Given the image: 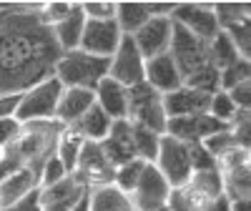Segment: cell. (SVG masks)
Returning a JSON list of instances; mask_svg holds the SVG:
<instances>
[{
	"label": "cell",
	"instance_id": "obj_1",
	"mask_svg": "<svg viewBox=\"0 0 251 211\" xmlns=\"http://www.w3.org/2000/svg\"><path fill=\"white\" fill-rule=\"evenodd\" d=\"M38 8L40 3H18L0 23V96L25 93L48 80L63 55Z\"/></svg>",
	"mask_w": 251,
	"mask_h": 211
},
{
	"label": "cell",
	"instance_id": "obj_2",
	"mask_svg": "<svg viewBox=\"0 0 251 211\" xmlns=\"http://www.w3.org/2000/svg\"><path fill=\"white\" fill-rule=\"evenodd\" d=\"M63 131L58 121H33V123H20L18 138L8 146V151L23 163V168L33 171L40 179L46 161L55 154V143Z\"/></svg>",
	"mask_w": 251,
	"mask_h": 211
},
{
	"label": "cell",
	"instance_id": "obj_3",
	"mask_svg": "<svg viewBox=\"0 0 251 211\" xmlns=\"http://www.w3.org/2000/svg\"><path fill=\"white\" fill-rule=\"evenodd\" d=\"M111 58L88 55L83 51H68L63 53L53 68V78L63 88H86L96 91V86L108 76Z\"/></svg>",
	"mask_w": 251,
	"mask_h": 211
},
{
	"label": "cell",
	"instance_id": "obj_4",
	"mask_svg": "<svg viewBox=\"0 0 251 211\" xmlns=\"http://www.w3.org/2000/svg\"><path fill=\"white\" fill-rule=\"evenodd\" d=\"M63 86L50 76L48 80L38 83V86L28 88L20 93V103L15 111L18 123H33V121H55V108L60 101Z\"/></svg>",
	"mask_w": 251,
	"mask_h": 211
},
{
	"label": "cell",
	"instance_id": "obj_5",
	"mask_svg": "<svg viewBox=\"0 0 251 211\" xmlns=\"http://www.w3.org/2000/svg\"><path fill=\"white\" fill-rule=\"evenodd\" d=\"M128 121L163 136L166 121H169L163 111V96L156 93L151 86H146V83L128 88Z\"/></svg>",
	"mask_w": 251,
	"mask_h": 211
},
{
	"label": "cell",
	"instance_id": "obj_6",
	"mask_svg": "<svg viewBox=\"0 0 251 211\" xmlns=\"http://www.w3.org/2000/svg\"><path fill=\"white\" fill-rule=\"evenodd\" d=\"M153 166L161 171V176L166 179L171 188L186 186L191 179V161H188V146L183 141H176L171 136H161L158 141V154Z\"/></svg>",
	"mask_w": 251,
	"mask_h": 211
},
{
	"label": "cell",
	"instance_id": "obj_7",
	"mask_svg": "<svg viewBox=\"0 0 251 211\" xmlns=\"http://www.w3.org/2000/svg\"><path fill=\"white\" fill-rule=\"evenodd\" d=\"M171 23H174V20H171ZM206 46H208V43H203L201 38H196L194 33H188L186 28H181V26L174 23L169 55L174 58L181 78H188L191 73H196L199 68H203L206 63H208Z\"/></svg>",
	"mask_w": 251,
	"mask_h": 211
},
{
	"label": "cell",
	"instance_id": "obj_8",
	"mask_svg": "<svg viewBox=\"0 0 251 211\" xmlns=\"http://www.w3.org/2000/svg\"><path fill=\"white\" fill-rule=\"evenodd\" d=\"M88 194L91 188L75 174H68L53 186L38 188V201H40V211H73Z\"/></svg>",
	"mask_w": 251,
	"mask_h": 211
},
{
	"label": "cell",
	"instance_id": "obj_9",
	"mask_svg": "<svg viewBox=\"0 0 251 211\" xmlns=\"http://www.w3.org/2000/svg\"><path fill=\"white\" fill-rule=\"evenodd\" d=\"M143 68H146V60L138 53L133 38L123 35L118 43V51L111 55L108 78H113L116 83H121L126 88H133L138 83H143Z\"/></svg>",
	"mask_w": 251,
	"mask_h": 211
},
{
	"label": "cell",
	"instance_id": "obj_10",
	"mask_svg": "<svg viewBox=\"0 0 251 211\" xmlns=\"http://www.w3.org/2000/svg\"><path fill=\"white\" fill-rule=\"evenodd\" d=\"M83 184L88 188H98V186H111L113 184V174L116 168L108 163V158L103 156L100 151V143H93V141H86L83 149L78 154V161H75V171H73Z\"/></svg>",
	"mask_w": 251,
	"mask_h": 211
},
{
	"label": "cell",
	"instance_id": "obj_11",
	"mask_svg": "<svg viewBox=\"0 0 251 211\" xmlns=\"http://www.w3.org/2000/svg\"><path fill=\"white\" fill-rule=\"evenodd\" d=\"M171 20L176 26L186 28L188 33H194L196 38H201L203 43L219 35V23L211 3H176Z\"/></svg>",
	"mask_w": 251,
	"mask_h": 211
},
{
	"label": "cell",
	"instance_id": "obj_12",
	"mask_svg": "<svg viewBox=\"0 0 251 211\" xmlns=\"http://www.w3.org/2000/svg\"><path fill=\"white\" fill-rule=\"evenodd\" d=\"M121 38L123 33L113 18L111 20H86L78 51L88 53V55H98V58H111L118 51Z\"/></svg>",
	"mask_w": 251,
	"mask_h": 211
},
{
	"label": "cell",
	"instance_id": "obj_13",
	"mask_svg": "<svg viewBox=\"0 0 251 211\" xmlns=\"http://www.w3.org/2000/svg\"><path fill=\"white\" fill-rule=\"evenodd\" d=\"M169 194H171V186L166 184V179L161 176V171L153 166V163H146L143 166V174L133 188V204L138 211H151V209H158V206H166L169 201Z\"/></svg>",
	"mask_w": 251,
	"mask_h": 211
},
{
	"label": "cell",
	"instance_id": "obj_14",
	"mask_svg": "<svg viewBox=\"0 0 251 211\" xmlns=\"http://www.w3.org/2000/svg\"><path fill=\"white\" fill-rule=\"evenodd\" d=\"M219 131H226V126L211 118L208 113H201V116H186V118H169L163 136H171L183 143H201Z\"/></svg>",
	"mask_w": 251,
	"mask_h": 211
},
{
	"label": "cell",
	"instance_id": "obj_15",
	"mask_svg": "<svg viewBox=\"0 0 251 211\" xmlns=\"http://www.w3.org/2000/svg\"><path fill=\"white\" fill-rule=\"evenodd\" d=\"M171 30H174L171 18H151L138 33L131 35L133 43H136V48H138V53L143 55V60H151V58H156V55L169 53Z\"/></svg>",
	"mask_w": 251,
	"mask_h": 211
},
{
	"label": "cell",
	"instance_id": "obj_16",
	"mask_svg": "<svg viewBox=\"0 0 251 211\" xmlns=\"http://www.w3.org/2000/svg\"><path fill=\"white\" fill-rule=\"evenodd\" d=\"M143 83L151 86L156 93L166 96V93H174L183 86V78L176 68V63L169 53L156 55L151 60H146V68H143Z\"/></svg>",
	"mask_w": 251,
	"mask_h": 211
},
{
	"label": "cell",
	"instance_id": "obj_17",
	"mask_svg": "<svg viewBox=\"0 0 251 211\" xmlns=\"http://www.w3.org/2000/svg\"><path fill=\"white\" fill-rule=\"evenodd\" d=\"M100 151L103 156L108 158V163L113 168L123 166L136 158V151H133V136H131V121L123 118V121H113L108 136L100 141Z\"/></svg>",
	"mask_w": 251,
	"mask_h": 211
},
{
	"label": "cell",
	"instance_id": "obj_18",
	"mask_svg": "<svg viewBox=\"0 0 251 211\" xmlns=\"http://www.w3.org/2000/svg\"><path fill=\"white\" fill-rule=\"evenodd\" d=\"M208 103H211V96L208 93L181 86L178 91L163 96V111H166V118L201 116V113H208Z\"/></svg>",
	"mask_w": 251,
	"mask_h": 211
},
{
	"label": "cell",
	"instance_id": "obj_19",
	"mask_svg": "<svg viewBox=\"0 0 251 211\" xmlns=\"http://www.w3.org/2000/svg\"><path fill=\"white\" fill-rule=\"evenodd\" d=\"M96 106L106 113L111 121H123V118H128V88L121 86V83H116L113 78H103L96 91Z\"/></svg>",
	"mask_w": 251,
	"mask_h": 211
},
{
	"label": "cell",
	"instance_id": "obj_20",
	"mask_svg": "<svg viewBox=\"0 0 251 211\" xmlns=\"http://www.w3.org/2000/svg\"><path fill=\"white\" fill-rule=\"evenodd\" d=\"M93 103H96L93 91H86V88H63L60 101H58V108H55V121L60 126H73Z\"/></svg>",
	"mask_w": 251,
	"mask_h": 211
},
{
	"label": "cell",
	"instance_id": "obj_21",
	"mask_svg": "<svg viewBox=\"0 0 251 211\" xmlns=\"http://www.w3.org/2000/svg\"><path fill=\"white\" fill-rule=\"evenodd\" d=\"M40 188V179L28 171V168H20L18 174L8 176L3 184H0V211L10 209L13 204H18L20 199H25L28 194L38 191Z\"/></svg>",
	"mask_w": 251,
	"mask_h": 211
},
{
	"label": "cell",
	"instance_id": "obj_22",
	"mask_svg": "<svg viewBox=\"0 0 251 211\" xmlns=\"http://www.w3.org/2000/svg\"><path fill=\"white\" fill-rule=\"evenodd\" d=\"M83 26H86V15L80 10V3H73L71 13L60 20L58 26H53V38L60 48V53H68V51H78L80 46V35H83Z\"/></svg>",
	"mask_w": 251,
	"mask_h": 211
},
{
	"label": "cell",
	"instance_id": "obj_23",
	"mask_svg": "<svg viewBox=\"0 0 251 211\" xmlns=\"http://www.w3.org/2000/svg\"><path fill=\"white\" fill-rule=\"evenodd\" d=\"M111 126H113V121L106 116V113H103L100 108H98V106L93 103L91 106V108L86 111V113H83L73 126H71V129L83 138V141H93V143H100L103 138H106L108 136V131H111Z\"/></svg>",
	"mask_w": 251,
	"mask_h": 211
},
{
	"label": "cell",
	"instance_id": "obj_24",
	"mask_svg": "<svg viewBox=\"0 0 251 211\" xmlns=\"http://www.w3.org/2000/svg\"><path fill=\"white\" fill-rule=\"evenodd\" d=\"M88 211H138V209H136V204L128 194L118 191V188L111 184V186L91 188Z\"/></svg>",
	"mask_w": 251,
	"mask_h": 211
},
{
	"label": "cell",
	"instance_id": "obj_25",
	"mask_svg": "<svg viewBox=\"0 0 251 211\" xmlns=\"http://www.w3.org/2000/svg\"><path fill=\"white\" fill-rule=\"evenodd\" d=\"M113 20L123 35H133L151 20V13L146 8V3H131L128 0V3H116Z\"/></svg>",
	"mask_w": 251,
	"mask_h": 211
},
{
	"label": "cell",
	"instance_id": "obj_26",
	"mask_svg": "<svg viewBox=\"0 0 251 211\" xmlns=\"http://www.w3.org/2000/svg\"><path fill=\"white\" fill-rule=\"evenodd\" d=\"M206 55H208V66H214L219 73L241 58V55H239V51L234 48V43L228 40V35H226L224 30H219V35H216V38L208 40V46H206Z\"/></svg>",
	"mask_w": 251,
	"mask_h": 211
},
{
	"label": "cell",
	"instance_id": "obj_27",
	"mask_svg": "<svg viewBox=\"0 0 251 211\" xmlns=\"http://www.w3.org/2000/svg\"><path fill=\"white\" fill-rule=\"evenodd\" d=\"M83 141L71 126H63V131H60V136H58V143H55V156L60 158V163L66 166V171L68 174H73L75 171V161H78V154H80V149H83Z\"/></svg>",
	"mask_w": 251,
	"mask_h": 211
},
{
	"label": "cell",
	"instance_id": "obj_28",
	"mask_svg": "<svg viewBox=\"0 0 251 211\" xmlns=\"http://www.w3.org/2000/svg\"><path fill=\"white\" fill-rule=\"evenodd\" d=\"M208 204L206 196H201L194 186H178V188H171L169 194V201H166V206H169L171 211H203Z\"/></svg>",
	"mask_w": 251,
	"mask_h": 211
},
{
	"label": "cell",
	"instance_id": "obj_29",
	"mask_svg": "<svg viewBox=\"0 0 251 211\" xmlns=\"http://www.w3.org/2000/svg\"><path fill=\"white\" fill-rule=\"evenodd\" d=\"M188 186H194L201 196H206L208 201L221 199L224 196V176L219 168H206V171H194L188 179Z\"/></svg>",
	"mask_w": 251,
	"mask_h": 211
},
{
	"label": "cell",
	"instance_id": "obj_30",
	"mask_svg": "<svg viewBox=\"0 0 251 211\" xmlns=\"http://www.w3.org/2000/svg\"><path fill=\"white\" fill-rule=\"evenodd\" d=\"M131 136H133V151H136V158L146 161V163H153L156 161V154H158V141L161 136L149 131V129H141V126L131 123Z\"/></svg>",
	"mask_w": 251,
	"mask_h": 211
},
{
	"label": "cell",
	"instance_id": "obj_31",
	"mask_svg": "<svg viewBox=\"0 0 251 211\" xmlns=\"http://www.w3.org/2000/svg\"><path fill=\"white\" fill-rule=\"evenodd\" d=\"M211 8H214V15H216L219 30H228L239 23H246L249 10H251L249 3H211Z\"/></svg>",
	"mask_w": 251,
	"mask_h": 211
},
{
	"label": "cell",
	"instance_id": "obj_32",
	"mask_svg": "<svg viewBox=\"0 0 251 211\" xmlns=\"http://www.w3.org/2000/svg\"><path fill=\"white\" fill-rule=\"evenodd\" d=\"M183 86L186 88H194V91H201V93H208V96H214L221 91V78H219V71L214 66H206L199 68L196 73H191L188 78H183Z\"/></svg>",
	"mask_w": 251,
	"mask_h": 211
},
{
	"label": "cell",
	"instance_id": "obj_33",
	"mask_svg": "<svg viewBox=\"0 0 251 211\" xmlns=\"http://www.w3.org/2000/svg\"><path fill=\"white\" fill-rule=\"evenodd\" d=\"M143 166H146V161H141V158H133V161H128V163L118 166L116 174H113V186L118 188V191H123V194L131 196L133 188H136V184H138V179H141V174H143Z\"/></svg>",
	"mask_w": 251,
	"mask_h": 211
},
{
	"label": "cell",
	"instance_id": "obj_34",
	"mask_svg": "<svg viewBox=\"0 0 251 211\" xmlns=\"http://www.w3.org/2000/svg\"><path fill=\"white\" fill-rule=\"evenodd\" d=\"M239 113V108L231 103V98H228L226 91H219L211 96V103H208V116L216 118L219 123H224L226 129H228V123L234 121V116Z\"/></svg>",
	"mask_w": 251,
	"mask_h": 211
},
{
	"label": "cell",
	"instance_id": "obj_35",
	"mask_svg": "<svg viewBox=\"0 0 251 211\" xmlns=\"http://www.w3.org/2000/svg\"><path fill=\"white\" fill-rule=\"evenodd\" d=\"M219 78H221V91H231L234 86H239V83L251 80V63L246 58H239L228 68H224L219 73Z\"/></svg>",
	"mask_w": 251,
	"mask_h": 211
},
{
	"label": "cell",
	"instance_id": "obj_36",
	"mask_svg": "<svg viewBox=\"0 0 251 211\" xmlns=\"http://www.w3.org/2000/svg\"><path fill=\"white\" fill-rule=\"evenodd\" d=\"M71 8H73V3H66V0H50V3H40L38 15H40V20H43V26L53 28L71 13Z\"/></svg>",
	"mask_w": 251,
	"mask_h": 211
},
{
	"label": "cell",
	"instance_id": "obj_37",
	"mask_svg": "<svg viewBox=\"0 0 251 211\" xmlns=\"http://www.w3.org/2000/svg\"><path fill=\"white\" fill-rule=\"evenodd\" d=\"M201 143H203V149L211 154L214 158H221L224 154H228L231 149H239L236 141H234V136L228 133V129H226V131H219V133H214V136H208V138L201 141Z\"/></svg>",
	"mask_w": 251,
	"mask_h": 211
},
{
	"label": "cell",
	"instance_id": "obj_38",
	"mask_svg": "<svg viewBox=\"0 0 251 211\" xmlns=\"http://www.w3.org/2000/svg\"><path fill=\"white\" fill-rule=\"evenodd\" d=\"M224 33L234 43V48L239 51V55L249 60V53H251V26H249V20H246V23L234 26V28H228V30H224Z\"/></svg>",
	"mask_w": 251,
	"mask_h": 211
},
{
	"label": "cell",
	"instance_id": "obj_39",
	"mask_svg": "<svg viewBox=\"0 0 251 211\" xmlns=\"http://www.w3.org/2000/svg\"><path fill=\"white\" fill-rule=\"evenodd\" d=\"M188 146V161H191V171H206V168H216V158L203 149V143H186Z\"/></svg>",
	"mask_w": 251,
	"mask_h": 211
},
{
	"label": "cell",
	"instance_id": "obj_40",
	"mask_svg": "<svg viewBox=\"0 0 251 211\" xmlns=\"http://www.w3.org/2000/svg\"><path fill=\"white\" fill-rule=\"evenodd\" d=\"M80 10L86 20H111L116 13V3H106V0H88L80 3Z\"/></svg>",
	"mask_w": 251,
	"mask_h": 211
},
{
	"label": "cell",
	"instance_id": "obj_41",
	"mask_svg": "<svg viewBox=\"0 0 251 211\" xmlns=\"http://www.w3.org/2000/svg\"><path fill=\"white\" fill-rule=\"evenodd\" d=\"M66 176H68L66 166H63L60 158L53 154V156L46 161L43 171H40V188H43V186H53V184H58L60 179H66Z\"/></svg>",
	"mask_w": 251,
	"mask_h": 211
},
{
	"label": "cell",
	"instance_id": "obj_42",
	"mask_svg": "<svg viewBox=\"0 0 251 211\" xmlns=\"http://www.w3.org/2000/svg\"><path fill=\"white\" fill-rule=\"evenodd\" d=\"M228 98H231V103L236 106L239 111H249L251 108V80H244L239 83V86H234L231 91H226Z\"/></svg>",
	"mask_w": 251,
	"mask_h": 211
},
{
	"label": "cell",
	"instance_id": "obj_43",
	"mask_svg": "<svg viewBox=\"0 0 251 211\" xmlns=\"http://www.w3.org/2000/svg\"><path fill=\"white\" fill-rule=\"evenodd\" d=\"M18 133H20V123L15 118H0V149H8L18 138Z\"/></svg>",
	"mask_w": 251,
	"mask_h": 211
},
{
	"label": "cell",
	"instance_id": "obj_44",
	"mask_svg": "<svg viewBox=\"0 0 251 211\" xmlns=\"http://www.w3.org/2000/svg\"><path fill=\"white\" fill-rule=\"evenodd\" d=\"M20 168H23V163H20L8 149H5V154H3V158H0V184H3L8 176H13V174H18Z\"/></svg>",
	"mask_w": 251,
	"mask_h": 211
},
{
	"label": "cell",
	"instance_id": "obj_45",
	"mask_svg": "<svg viewBox=\"0 0 251 211\" xmlns=\"http://www.w3.org/2000/svg\"><path fill=\"white\" fill-rule=\"evenodd\" d=\"M18 103H20V93L0 96V118H15Z\"/></svg>",
	"mask_w": 251,
	"mask_h": 211
},
{
	"label": "cell",
	"instance_id": "obj_46",
	"mask_svg": "<svg viewBox=\"0 0 251 211\" xmlns=\"http://www.w3.org/2000/svg\"><path fill=\"white\" fill-rule=\"evenodd\" d=\"M5 211H40V201H38V191H33V194H28L25 199H20L18 204H13L10 209H5Z\"/></svg>",
	"mask_w": 251,
	"mask_h": 211
},
{
	"label": "cell",
	"instance_id": "obj_47",
	"mask_svg": "<svg viewBox=\"0 0 251 211\" xmlns=\"http://www.w3.org/2000/svg\"><path fill=\"white\" fill-rule=\"evenodd\" d=\"M203 211H231V206H228V199L226 196H221V199H214Z\"/></svg>",
	"mask_w": 251,
	"mask_h": 211
},
{
	"label": "cell",
	"instance_id": "obj_48",
	"mask_svg": "<svg viewBox=\"0 0 251 211\" xmlns=\"http://www.w3.org/2000/svg\"><path fill=\"white\" fill-rule=\"evenodd\" d=\"M231 211H251V201L249 199H236V201H228Z\"/></svg>",
	"mask_w": 251,
	"mask_h": 211
},
{
	"label": "cell",
	"instance_id": "obj_49",
	"mask_svg": "<svg viewBox=\"0 0 251 211\" xmlns=\"http://www.w3.org/2000/svg\"><path fill=\"white\" fill-rule=\"evenodd\" d=\"M15 5H18V3H10V5L5 8V10H0V23H3V20H5V15H8V13H10V10H13Z\"/></svg>",
	"mask_w": 251,
	"mask_h": 211
},
{
	"label": "cell",
	"instance_id": "obj_50",
	"mask_svg": "<svg viewBox=\"0 0 251 211\" xmlns=\"http://www.w3.org/2000/svg\"><path fill=\"white\" fill-rule=\"evenodd\" d=\"M151 211H171L169 206H158V209H151Z\"/></svg>",
	"mask_w": 251,
	"mask_h": 211
},
{
	"label": "cell",
	"instance_id": "obj_51",
	"mask_svg": "<svg viewBox=\"0 0 251 211\" xmlns=\"http://www.w3.org/2000/svg\"><path fill=\"white\" fill-rule=\"evenodd\" d=\"M3 154H5V149H0V158H3Z\"/></svg>",
	"mask_w": 251,
	"mask_h": 211
}]
</instances>
